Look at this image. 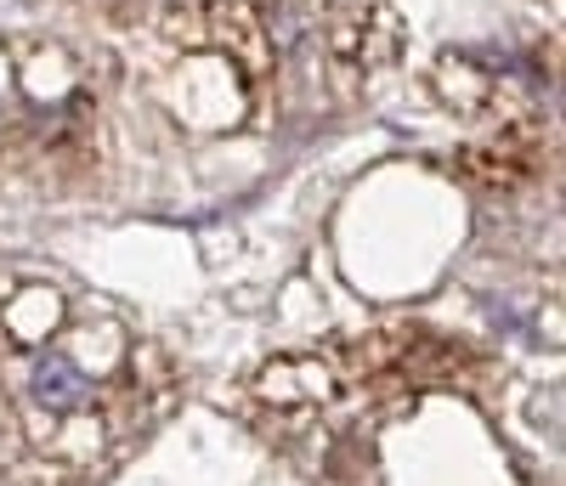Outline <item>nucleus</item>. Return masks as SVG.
Returning <instances> with one entry per match:
<instances>
[{
	"label": "nucleus",
	"mask_w": 566,
	"mask_h": 486,
	"mask_svg": "<svg viewBox=\"0 0 566 486\" xmlns=\"http://www.w3.org/2000/svg\"><path fill=\"white\" fill-rule=\"evenodd\" d=\"M29 391H34V402H40V408H52V413H74V408L91 397V384H85V373H80L69 357H40V362H34V373H29Z\"/></svg>",
	"instance_id": "f257e3e1"
}]
</instances>
